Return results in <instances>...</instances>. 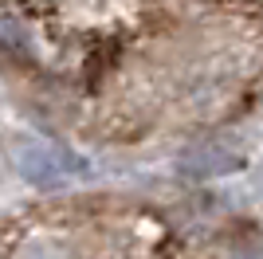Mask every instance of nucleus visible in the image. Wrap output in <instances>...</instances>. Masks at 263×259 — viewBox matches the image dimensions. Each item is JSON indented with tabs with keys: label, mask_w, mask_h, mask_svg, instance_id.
Wrapping results in <instances>:
<instances>
[{
	"label": "nucleus",
	"mask_w": 263,
	"mask_h": 259,
	"mask_svg": "<svg viewBox=\"0 0 263 259\" xmlns=\"http://www.w3.org/2000/svg\"><path fill=\"white\" fill-rule=\"evenodd\" d=\"M216 153H224L220 145H204V150H193L181 161V169L185 173H200V177H209V173H228L240 165V157H216Z\"/></svg>",
	"instance_id": "nucleus-2"
},
{
	"label": "nucleus",
	"mask_w": 263,
	"mask_h": 259,
	"mask_svg": "<svg viewBox=\"0 0 263 259\" xmlns=\"http://www.w3.org/2000/svg\"><path fill=\"white\" fill-rule=\"evenodd\" d=\"M16 169H20L24 181L40 184V189H63L67 177H71V169L63 165V157L51 150H44V145H24L20 153H16Z\"/></svg>",
	"instance_id": "nucleus-1"
},
{
	"label": "nucleus",
	"mask_w": 263,
	"mask_h": 259,
	"mask_svg": "<svg viewBox=\"0 0 263 259\" xmlns=\"http://www.w3.org/2000/svg\"><path fill=\"white\" fill-rule=\"evenodd\" d=\"M232 259H263V251L259 248H243V251H236Z\"/></svg>",
	"instance_id": "nucleus-3"
}]
</instances>
